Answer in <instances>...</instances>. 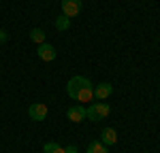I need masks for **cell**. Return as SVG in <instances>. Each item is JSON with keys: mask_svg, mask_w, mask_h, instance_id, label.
<instances>
[{"mask_svg": "<svg viewBox=\"0 0 160 153\" xmlns=\"http://www.w3.org/2000/svg\"><path fill=\"white\" fill-rule=\"evenodd\" d=\"M56 28H58L60 32L68 30V28H71V17H66V15H60V17L56 19Z\"/></svg>", "mask_w": 160, "mask_h": 153, "instance_id": "cell-12", "label": "cell"}, {"mask_svg": "<svg viewBox=\"0 0 160 153\" xmlns=\"http://www.w3.org/2000/svg\"><path fill=\"white\" fill-rule=\"evenodd\" d=\"M43 153H66V151H64V147L58 145V142H45Z\"/></svg>", "mask_w": 160, "mask_h": 153, "instance_id": "cell-11", "label": "cell"}, {"mask_svg": "<svg viewBox=\"0 0 160 153\" xmlns=\"http://www.w3.org/2000/svg\"><path fill=\"white\" fill-rule=\"evenodd\" d=\"M66 119L73 121V123H81L86 119V106H71L66 111Z\"/></svg>", "mask_w": 160, "mask_h": 153, "instance_id": "cell-6", "label": "cell"}, {"mask_svg": "<svg viewBox=\"0 0 160 153\" xmlns=\"http://www.w3.org/2000/svg\"><path fill=\"white\" fill-rule=\"evenodd\" d=\"M7 40H9V34H7V30H2V28H0V45H2V43H7Z\"/></svg>", "mask_w": 160, "mask_h": 153, "instance_id": "cell-13", "label": "cell"}, {"mask_svg": "<svg viewBox=\"0 0 160 153\" xmlns=\"http://www.w3.org/2000/svg\"><path fill=\"white\" fill-rule=\"evenodd\" d=\"M28 117H30L32 121H43V119L47 117V106H45L43 102L30 104V106H28Z\"/></svg>", "mask_w": 160, "mask_h": 153, "instance_id": "cell-3", "label": "cell"}, {"mask_svg": "<svg viewBox=\"0 0 160 153\" xmlns=\"http://www.w3.org/2000/svg\"><path fill=\"white\" fill-rule=\"evenodd\" d=\"M81 13V0H62V15L75 17Z\"/></svg>", "mask_w": 160, "mask_h": 153, "instance_id": "cell-4", "label": "cell"}, {"mask_svg": "<svg viewBox=\"0 0 160 153\" xmlns=\"http://www.w3.org/2000/svg\"><path fill=\"white\" fill-rule=\"evenodd\" d=\"M30 40H32V43H38V45L45 43V32H43L41 28H32V30H30Z\"/></svg>", "mask_w": 160, "mask_h": 153, "instance_id": "cell-10", "label": "cell"}, {"mask_svg": "<svg viewBox=\"0 0 160 153\" xmlns=\"http://www.w3.org/2000/svg\"><path fill=\"white\" fill-rule=\"evenodd\" d=\"M66 94L79 102H90L94 98V85L88 76H73L68 83H66Z\"/></svg>", "mask_w": 160, "mask_h": 153, "instance_id": "cell-1", "label": "cell"}, {"mask_svg": "<svg viewBox=\"0 0 160 153\" xmlns=\"http://www.w3.org/2000/svg\"><path fill=\"white\" fill-rule=\"evenodd\" d=\"M86 153H109V151H107V145H102L100 140H94V142L88 145Z\"/></svg>", "mask_w": 160, "mask_h": 153, "instance_id": "cell-9", "label": "cell"}, {"mask_svg": "<svg viewBox=\"0 0 160 153\" xmlns=\"http://www.w3.org/2000/svg\"><path fill=\"white\" fill-rule=\"evenodd\" d=\"M37 53H38V58H41L43 62H53V60H56V49L51 47L49 43H41Z\"/></svg>", "mask_w": 160, "mask_h": 153, "instance_id": "cell-5", "label": "cell"}, {"mask_svg": "<svg viewBox=\"0 0 160 153\" xmlns=\"http://www.w3.org/2000/svg\"><path fill=\"white\" fill-rule=\"evenodd\" d=\"M100 142L102 145H115L118 142V132L113 128H105L102 130V136H100Z\"/></svg>", "mask_w": 160, "mask_h": 153, "instance_id": "cell-8", "label": "cell"}, {"mask_svg": "<svg viewBox=\"0 0 160 153\" xmlns=\"http://www.w3.org/2000/svg\"><path fill=\"white\" fill-rule=\"evenodd\" d=\"M109 113H111L109 104L98 102V104H92V106L86 109V119H90V121H100V119H105Z\"/></svg>", "mask_w": 160, "mask_h": 153, "instance_id": "cell-2", "label": "cell"}, {"mask_svg": "<svg viewBox=\"0 0 160 153\" xmlns=\"http://www.w3.org/2000/svg\"><path fill=\"white\" fill-rule=\"evenodd\" d=\"M64 151L66 153H79V149H77L75 145H68V147H64Z\"/></svg>", "mask_w": 160, "mask_h": 153, "instance_id": "cell-14", "label": "cell"}, {"mask_svg": "<svg viewBox=\"0 0 160 153\" xmlns=\"http://www.w3.org/2000/svg\"><path fill=\"white\" fill-rule=\"evenodd\" d=\"M111 94H113V85H111V83H98V85L94 87V98H98L100 102L107 100Z\"/></svg>", "mask_w": 160, "mask_h": 153, "instance_id": "cell-7", "label": "cell"}]
</instances>
